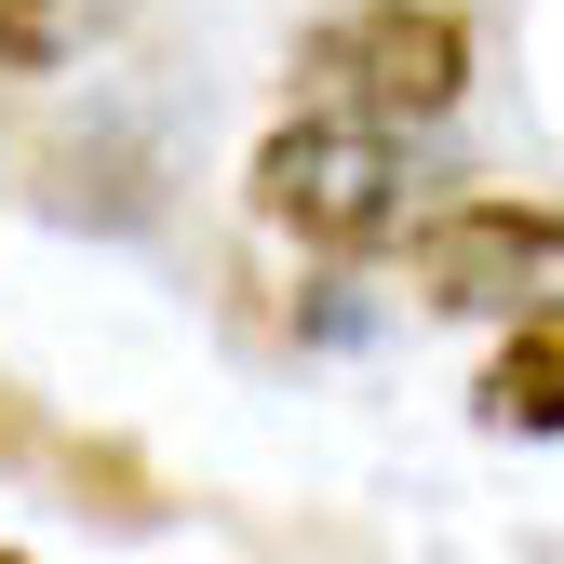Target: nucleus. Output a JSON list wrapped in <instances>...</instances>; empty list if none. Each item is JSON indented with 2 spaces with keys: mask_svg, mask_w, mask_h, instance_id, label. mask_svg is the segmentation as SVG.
<instances>
[{
  "mask_svg": "<svg viewBox=\"0 0 564 564\" xmlns=\"http://www.w3.org/2000/svg\"><path fill=\"white\" fill-rule=\"evenodd\" d=\"M242 202L296 242V256H377L416 229V175H403V134L390 121H349V108H296L256 134V175Z\"/></svg>",
  "mask_w": 564,
  "mask_h": 564,
  "instance_id": "f257e3e1",
  "label": "nucleus"
},
{
  "mask_svg": "<svg viewBox=\"0 0 564 564\" xmlns=\"http://www.w3.org/2000/svg\"><path fill=\"white\" fill-rule=\"evenodd\" d=\"M296 95L349 108V121H390V134H431L470 95V14L457 0H336L296 41Z\"/></svg>",
  "mask_w": 564,
  "mask_h": 564,
  "instance_id": "f03ea898",
  "label": "nucleus"
},
{
  "mask_svg": "<svg viewBox=\"0 0 564 564\" xmlns=\"http://www.w3.org/2000/svg\"><path fill=\"white\" fill-rule=\"evenodd\" d=\"M403 282L470 323H564V216L511 188H457L403 229Z\"/></svg>",
  "mask_w": 564,
  "mask_h": 564,
  "instance_id": "7ed1b4c3",
  "label": "nucleus"
},
{
  "mask_svg": "<svg viewBox=\"0 0 564 564\" xmlns=\"http://www.w3.org/2000/svg\"><path fill=\"white\" fill-rule=\"evenodd\" d=\"M470 416H484V431H511V444H564V323H498Z\"/></svg>",
  "mask_w": 564,
  "mask_h": 564,
  "instance_id": "20e7f679",
  "label": "nucleus"
},
{
  "mask_svg": "<svg viewBox=\"0 0 564 564\" xmlns=\"http://www.w3.org/2000/svg\"><path fill=\"white\" fill-rule=\"evenodd\" d=\"M82 54V0H0V67L14 82H54Z\"/></svg>",
  "mask_w": 564,
  "mask_h": 564,
  "instance_id": "39448f33",
  "label": "nucleus"
},
{
  "mask_svg": "<svg viewBox=\"0 0 564 564\" xmlns=\"http://www.w3.org/2000/svg\"><path fill=\"white\" fill-rule=\"evenodd\" d=\"M67 484H95V511H108V524H149V511H162V498H149V470L108 457V444H67Z\"/></svg>",
  "mask_w": 564,
  "mask_h": 564,
  "instance_id": "423d86ee",
  "label": "nucleus"
},
{
  "mask_svg": "<svg viewBox=\"0 0 564 564\" xmlns=\"http://www.w3.org/2000/svg\"><path fill=\"white\" fill-rule=\"evenodd\" d=\"M0 457H41V416H28L14 390H0Z\"/></svg>",
  "mask_w": 564,
  "mask_h": 564,
  "instance_id": "0eeeda50",
  "label": "nucleus"
},
{
  "mask_svg": "<svg viewBox=\"0 0 564 564\" xmlns=\"http://www.w3.org/2000/svg\"><path fill=\"white\" fill-rule=\"evenodd\" d=\"M0 564H28V551H0Z\"/></svg>",
  "mask_w": 564,
  "mask_h": 564,
  "instance_id": "6e6552de",
  "label": "nucleus"
}]
</instances>
